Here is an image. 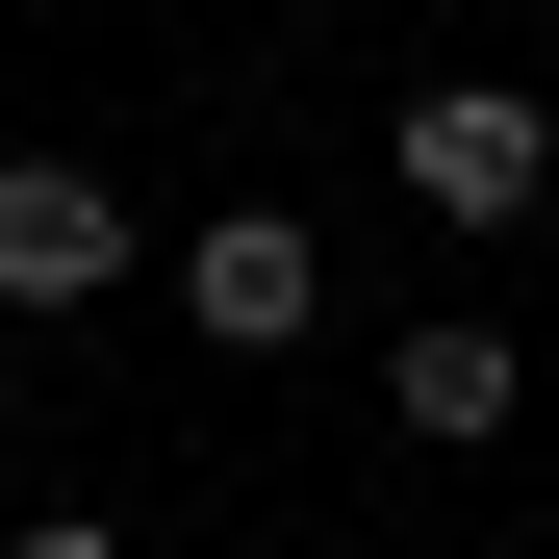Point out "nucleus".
I'll use <instances>...</instances> for the list:
<instances>
[{
	"label": "nucleus",
	"mask_w": 559,
	"mask_h": 559,
	"mask_svg": "<svg viewBox=\"0 0 559 559\" xmlns=\"http://www.w3.org/2000/svg\"><path fill=\"white\" fill-rule=\"evenodd\" d=\"M382 153H407L432 229H534V204H559V103H534V76H432Z\"/></svg>",
	"instance_id": "obj_1"
},
{
	"label": "nucleus",
	"mask_w": 559,
	"mask_h": 559,
	"mask_svg": "<svg viewBox=\"0 0 559 559\" xmlns=\"http://www.w3.org/2000/svg\"><path fill=\"white\" fill-rule=\"evenodd\" d=\"M178 331H204V356H306V331H331L306 204H204V229H178Z\"/></svg>",
	"instance_id": "obj_2"
},
{
	"label": "nucleus",
	"mask_w": 559,
	"mask_h": 559,
	"mask_svg": "<svg viewBox=\"0 0 559 559\" xmlns=\"http://www.w3.org/2000/svg\"><path fill=\"white\" fill-rule=\"evenodd\" d=\"M103 280H128V204L76 153H0V306H103Z\"/></svg>",
	"instance_id": "obj_3"
},
{
	"label": "nucleus",
	"mask_w": 559,
	"mask_h": 559,
	"mask_svg": "<svg viewBox=\"0 0 559 559\" xmlns=\"http://www.w3.org/2000/svg\"><path fill=\"white\" fill-rule=\"evenodd\" d=\"M509 382H534V356H509V331H484V306H432V331H407V356H382V407H407V432H432V457H457V432H509Z\"/></svg>",
	"instance_id": "obj_4"
},
{
	"label": "nucleus",
	"mask_w": 559,
	"mask_h": 559,
	"mask_svg": "<svg viewBox=\"0 0 559 559\" xmlns=\"http://www.w3.org/2000/svg\"><path fill=\"white\" fill-rule=\"evenodd\" d=\"M0 559H153L128 509H26V534H0Z\"/></svg>",
	"instance_id": "obj_5"
},
{
	"label": "nucleus",
	"mask_w": 559,
	"mask_h": 559,
	"mask_svg": "<svg viewBox=\"0 0 559 559\" xmlns=\"http://www.w3.org/2000/svg\"><path fill=\"white\" fill-rule=\"evenodd\" d=\"M280 26H356V0H280Z\"/></svg>",
	"instance_id": "obj_6"
}]
</instances>
